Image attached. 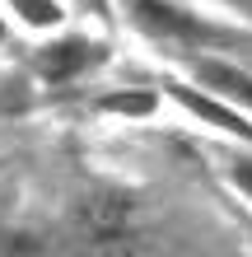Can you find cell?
<instances>
[{
  "mask_svg": "<svg viewBox=\"0 0 252 257\" xmlns=\"http://www.w3.org/2000/svg\"><path fill=\"white\" fill-rule=\"evenodd\" d=\"M98 61H103V42H89V38H61V42H52V47L38 52V70H42V80H52V84L75 80V75L94 70Z\"/></svg>",
  "mask_w": 252,
  "mask_h": 257,
  "instance_id": "cell-1",
  "label": "cell"
},
{
  "mask_svg": "<svg viewBox=\"0 0 252 257\" xmlns=\"http://www.w3.org/2000/svg\"><path fill=\"white\" fill-rule=\"evenodd\" d=\"M131 19L154 38H205V24L168 0H131Z\"/></svg>",
  "mask_w": 252,
  "mask_h": 257,
  "instance_id": "cell-2",
  "label": "cell"
},
{
  "mask_svg": "<svg viewBox=\"0 0 252 257\" xmlns=\"http://www.w3.org/2000/svg\"><path fill=\"white\" fill-rule=\"evenodd\" d=\"M191 75H196V80L210 89V94L252 108V75H247V70L229 66V61H215V56H196V61H191Z\"/></svg>",
  "mask_w": 252,
  "mask_h": 257,
  "instance_id": "cell-3",
  "label": "cell"
},
{
  "mask_svg": "<svg viewBox=\"0 0 252 257\" xmlns=\"http://www.w3.org/2000/svg\"><path fill=\"white\" fill-rule=\"evenodd\" d=\"M173 98L182 103L187 112H196L201 122H210V126H219V131H229V136H247V141H252V126H247V117H243V112H233V108H224V103H215V98L196 94V89H182V84L173 89Z\"/></svg>",
  "mask_w": 252,
  "mask_h": 257,
  "instance_id": "cell-4",
  "label": "cell"
},
{
  "mask_svg": "<svg viewBox=\"0 0 252 257\" xmlns=\"http://www.w3.org/2000/svg\"><path fill=\"white\" fill-rule=\"evenodd\" d=\"M10 10L19 14L24 24H33V28H56V24L66 19L56 0H10Z\"/></svg>",
  "mask_w": 252,
  "mask_h": 257,
  "instance_id": "cell-5",
  "label": "cell"
},
{
  "mask_svg": "<svg viewBox=\"0 0 252 257\" xmlns=\"http://www.w3.org/2000/svg\"><path fill=\"white\" fill-rule=\"evenodd\" d=\"M103 108L108 112H126V117H150L154 112V94H108Z\"/></svg>",
  "mask_w": 252,
  "mask_h": 257,
  "instance_id": "cell-6",
  "label": "cell"
},
{
  "mask_svg": "<svg viewBox=\"0 0 252 257\" xmlns=\"http://www.w3.org/2000/svg\"><path fill=\"white\" fill-rule=\"evenodd\" d=\"M229 178H233V187H243V192L252 196V155L233 159V164H229Z\"/></svg>",
  "mask_w": 252,
  "mask_h": 257,
  "instance_id": "cell-7",
  "label": "cell"
},
{
  "mask_svg": "<svg viewBox=\"0 0 252 257\" xmlns=\"http://www.w3.org/2000/svg\"><path fill=\"white\" fill-rule=\"evenodd\" d=\"M0 38H5V19H0Z\"/></svg>",
  "mask_w": 252,
  "mask_h": 257,
  "instance_id": "cell-8",
  "label": "cell"
}]
</instances>
